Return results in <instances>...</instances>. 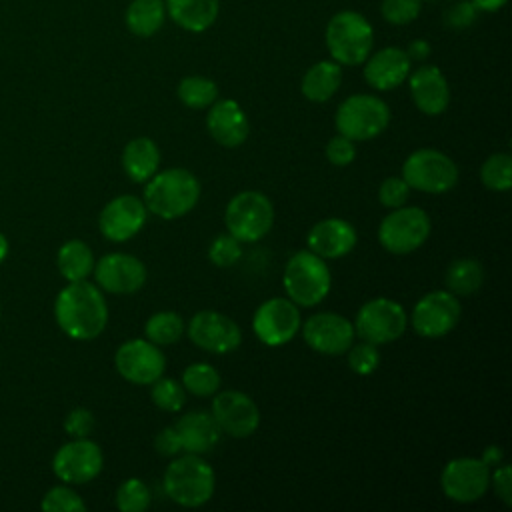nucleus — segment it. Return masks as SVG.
<instances>
[{
    "label": "nucleus",
    "mask_w": 512,
    "mask_h": 512,
    "mask_svg": "<svg viewBox=\"0 0 512 512\" xmlns=\"http://www.w3.org/2000/svg\"><path fill=\"white\" fill-rule=\"evenodd\" d=\"M42 510L46 512H84V500L68 486H54L42 498Z\"/></svg>",
    "instance_id": "nucleus-38"
},
{
    "label": "nucleus",
    "mask_w": 512,
    "mask_h": 512,
    "mask_svg": "<svg viewBox=\"0 0 512 512\" xmlns=\"http://www.w3.org/2000/svg\"><path fill=\"white\" fill-rule=\"evenodd\" d=\"M242 256V242H238L232 234H220L212 240L208 248V258L214 266L228 268L236 264Z\"/></svg>",
    "instance_id": "nucleus-39"
},
{
    "label": "nucleus",
    "mask_w": 512,
    "mask_h": 512,
    "mask_svg": "<svg viewBox=\"0 0 512 512\" xmlns=\"http://www.w3.org/2000/svg\"><path fill=\"white\" fill-rule=\"evenodd\" d=\"M410 74V56L400 48H384L368 58L364 66L366 82L376 90H392Z\"/></svg>",
    "instance_id": "nucleus-24"
},
{
    "label": "nucleus",
    "mask_w": 512,
    "mask_h": 512,
    "mask_svg": "<svg viewBox=\"0 0 512 512\" xmlns=\"http://www.w3.org/2000/svg\"><path fill=\"white\" fill-rule=\"evenodd\" d=\"M482 460H484L488 466H490V464L500 462V460H502V452H500V448H498V446H488V448L484 450Z\"/></svg>",
    "instance_id": "nucleus-50"
},
{
    "label": "nucleus",
    "mask_w": 512,
    "mask_h": 512,
    "mask_svg": "<svg viewBox=\"0 0 512 512\" xmlns=\"http://www.w3.org/2000/svg\"><path fill=\"white\" fill-rule=\"evenodd\" d=\"M182 386L194 396H212L220 388V374L208 362H194L184 368Z\"/></svg>",
    "instance_id": "nucleus-34"
},
{
    "label": "nucleus",
    "mask_w": 512,
    "mask_h": 512,
    "mask_svg": "<svg viewBox=\"0 0 512 512\" xmlns=\"http://www.w3.org/2000/svg\"><path fill=\"white\" fill-rule=\"evenodd\" d=\"M94 424V414L88 408H74L64 418V430L72 438H88Z\"/></svg>",
    "instance_id": "nucleus-44"
},
{
    "label": "nucleus",
    "mask_w": 512,
    "mask_h": 512,
    "mask_svg": "<svg viewBox=\"0 0 512 512\" xmlns=\"http://www.w3.org/2000/svg\"><path fill=\"white\" fill-rule=\"evenodd\" d=\"M480 180L486 188L504 192L512 186V158L510 154L498 152L484 160L480 168Z\"/></svg>",
    "instance_id": "nucleus-35"
},
{
    "label": "nucleus",
    "mask_w": 512,
    "mask_h": 512,
    "mask_svg": "<svg viewBox=\"0 0 512 512\" xmlns=\"http://www.w3.org/2000/svg\"><path fill=\"white\" fill-rule=\"evenodd\" d=\"M96 284L112 294H134L146 282V266L132 254L112 252L94 262Z\"/></svg>",
    "instance_id": "nucleus-19"
},
{
    "label": "nucleus",
    "mask_w": 512,
    "mask_h": 512,
    "mask_svg": "<svg viewBox=\"0 0 512 512\" xmlns=\"http://www.w3.org/2000/svg\"><path fill=\"white\" fill-rule=\"evenodd\" d=\"M422 2L420 0H384L382 2V16L396 26L412 22L420 14Z\"/></svg>",
    "instance_id": "nucleus-41"
},
{
    "label": "nucleus",
    "mask_w": 512,
    "mask_h": 512,
    "mask_svg": "<svg viewBox=\"0 0 512 512\" xmlns=\"http://www.w3.org/2000/svg\"><path fill=\"white\" fill-rule=\"evenodd\" d=\"M116 506L122 512H142L150 506V490L140 478L124 480L116 490Z\"/></svg>",
    "instance_id": "nucleus-36"
},
{
    "label": "nucleus",
    "mask_w": 512,
    "mask_h": 512,
    "mask_svg": "<svg viewBox=\"0 0 512 512\" xmlns=\"http://www.w3.org/2000/svg\"><path fill=\"white\" fill-rule=\"evenodd\" d=\"M506 0H472V4L478 8V10H484V12H494L498 8H502Z\"/></svg>",
    "instance_id": "nucleus-49"
},
{
    "label": "nucleus",
    "mask_w": 512,
    "mask_h": 512,
    "mask_svg": "<svg viewBox=\"0 0 512 512\" xmlns=\"http://www.w3.org/2000/svg\"><path fill=\"white\" fill-rule=\"evenodd\" d=\"M410 94L416 108L428 116H438L450 102V88L436 66H422L410 74Z\"/></svg>",
    "instance_id": "nucleus-23"
},
{
    "label": "nucleus",
    "mask_w": 512,
    "mask_h": 512,
    "mask_svg": "<svg viewBox=\"0 0 512 512\" xmlns=\"http://www.w3.org/2000/svg\"><path fill=\"white\" fill-rule=\"evenodd\" d=\"M160 166V150L152 138L140 136L130 140L122 150V168L132 182L144 184Z\"/></svg>",
    "instance_id": "nucleus-26"
},
{
    "label": "nucleus",
    "mask_w": 512,
    "mask_h": 512,
    "mask_svg": "<svg viewBox=\"0 0 512 512\" xmlns=\"http://www.w3.org/2000/svg\"><path fill=\"white\" fill-rule=\"evenodd\" d=\"M402 178L414 190L426 194H444L458 182V168L450 156L434 148L412 152L402 166Z\"/></svg>",
    "instance_id": "nucleus-8"
},
{
    "label": "nucleus",
    "mask_w": 512,
    "mask_h": 512,
    "mask_svg": "<svg viewBox=\"0 0 512 512\" xmlns=\"http://www.w3.org/2000/svg\"><path fill=\"white\" fill-rule=\"evenodd\" d=\"M474 14H476V6L470 4V2H456L448 14H446V22L454 28H464V26H470L472 20H474Z\"/></svg>",
    "instance_id": "nucleus-47"
},
{
    "label": "nucleus",
    "mask_w": 512,
    "mask_h": 512,
    "mask_svg": "<svg viewBox=\"0 0 512 512\" xmlns=\"http://www.w3.org/2000/svg\"><path fill=\"white\" fill-rule=\"evenodd\" d=\"M216 488V476L212 466L200 458V454H186L174 458L164 472L166 496L186 508H198L206 504Z\"/></svg>",
    "instance_id": "nucleus-3"
},
{
    "label": "nucleus",
    "mask_w": 512,
    "mask_h": 512,
    "mask_svg": "<svg viewBox=\"0 0 512 512\" xmlns=\"http://www.w3.org/2000/svg\"><path fill=\"white\" fill-rule=\"evenodd\" d=\"M482 280H484L482 264L472 258H458V260L450 262V266L446 268V276H444L446 288L454 296L474 294L482 286Z\"/></svg>",
    "instance_id": "nucleus-30"
},
{
    "label": "nucleus",
    "mask_w": 512,
    "mask_h": 512,
    "mask_svg": "<svg viewBox=\"0 0 512 512\" xmlns=\"http://www.w3.org/2000/svg\"><path fill=\"white\" fill-rule=\"evenodd\" d=\"M170 18L190 32L210 28L218 16V0H166Z\"/></svg>",
    "instance_id": "nucleus-27"
},
{
    "label": "nucleus",
    "mask_w": 512,
    "mask_h": 512,
    "mask_svg": "<svg viewBox=\"0 0 512 512\" xmlns=\"http://www.w3.org/2000/svg\"><path fill=\"white\" fill-rule=\"evenodd\" d=\"M206 126L210 136L224 148H238L246 142L250 132V122L244 110L238 102L228 98L210 104Z\"/></svg>",
    "instance_id": "nucleus-21"
},
{
    "label": "nucleus",
    "mask_w": 512,
    "mask_h": 512,
    "mask_svg": "<svg viewBox=\"0 0 512 512\" xmlns=\"http://www.w3.org/2000/svg\"><path fill=\"white\" fill-rule=\"evenodd\" d=\"M338 134L358 142L370 140L384 132L390 122V108L384 100L372 94H354L336 110Z\"/></svg>",
    "instance_id": "nucleus-7"
},
{
    "label": "nucleus",
    "mask_w": 512,
    "mask_h": 512,
    "mask_svg": "<svg viewBox=\"0 0 512 512\" xmlns=\"http://www.w3.org/2000/svg\"><path fill=\"white\" fill-rule=\"evenodd\" d=\"M164 24L162 0H134L126 10V26L136 36H152Z\"/></svg>",
    "instance_id": "nucleus-31"
},
{
    "label": "nucleus",
    "mask_w": 512,
    "mask_h": 512,
    "mask_svg": "<svg viewBox=\"0 0 512 512\" xmlns=\"http://www.w3.org/2000/svg\"><path fill=\"white\" fill-rule=\"evenodd\" d=\"M430 228V216L422 208H392L378 226V242L392 254H410L428 240Z\"/></svg>",
    "instance_id": "nucleus-9"
},
{
    "label": "nucleus",
    "mask_w": 512,
    "mask_h": 512,
    "mask_svg": "<svg viewBox=\"0 0 512 512\" xmlns=\"http://www.w3.org/2000/svg\"><path fill=\"white\" fill-rule=\"evenodd\" d=\"M184 334V320L178 312L162 310L152 314L144 324L146 340L154 342L156 346H168L180 340Z\"/></svg>",
    "instance_id": "nucleus-32"
},
{
    "label": "nucleus",
    "mask_w": 512,
    "mask_h": 512,
    "mask_svg": "<svg viewBox=\"0 0 512 512\" xmlns=\"http://www.w3.org/2000/svg\"><path fill=\"white\" fill-rule=\"evenodd\" d=\"M146 204L138 196L124 194L112 198L98 216V228L110 242H126L146 224Z\"/></svg>",
    "instance_id": "nucleus-20"
},
{
    "label": "nucleus",
    "mask_w": 512,
    "mask_h": 512,
    "mask_svg": "<svg viewBox=\"0 0 512 512\" xmlns=\"http://www.w3.org/2000/svg\"><path fill=\"white\" fill-rule=\"evenodd\" d=\"M154 448L160 456H176L178 452H182V444L176 428L174 426L162 428L154 438Z\"/></svg>",
    "instance_id": "nucleus-46"
},
{
    "label": "nucleus",
    "mask_w": 512,
    "mask_h": 512,
    "mask_svg": "<svg viewBox=\"0 0 512 512\" xmlns=\"http://www.w3.org/2000/svg\"><path fill=\"white\" fill-rule=\"evenodd\" d=\"M178 98L188 108H208L218 98V86L204 76H186L178 84Z\"/></svg>",
    "instance_id": "nucleus-33"
},
{
    "label": "nucleus",
    "mask_w": 512,
    "mask_h": 512,
    "mask_svg": "<svg viewBox=\"0 0 512 512\" xmlns=\"http://www.w3.org/2000/svg\"><path fill=\"white\" fill-rule=\"evenodd\" d=\"M224 222L228 234L238 242H256L270 232L274 224V206L266 194L244 190L228 202Z\"/></svg>",
    "instance_id": "nucleus-6"
},
{
    "label": "nucleus",
    "mask_w": 512,
    "mask_h": 512,
    "mask_svg": "<svg viewBox=\"0 0 512 512\" xmlns=\"http://www.w3.org/2000/svg\"><path fill=\"white\" fill-rule=\"evenodd\" d=\"M458 298L448 290H434L422 296L412 310V328L422 338H442L460 320Z\"/></svg>",
    "instance_id": "nucleus-13"
},
{
    "label": "nucleus",
    "mask_w": 512,
    "mask_h": 512,
    "mask_svg": "<svg viewBox=\"0 0 512 512\" xmlns=\"http://www.w3.org/2000/svg\"><path fill=\"white\" fill-rule=\"evenodd\" d=\"M54 316L60 330L72 340H92L106 328L108 306L96 284L78 280L56 296Z\"/></svg>",
    "instance_id": "nucleus-1"
},
{
    "label": "nucleus",
    "mask_w": 512,
    "mask_h": 512,
    "mask_svg": "<svg viewBox=\"0 0 512 512\" xmlns=\"http://www.w3.org/2000/svg\"><path fill=\"white\" fill-rule=\"evenodd\" d=\"M428 52H430V46L424 42V40H416L412 46H410V50L406 52L410 58H416V60H424L426 56H428Z\"/></svg>",
    "instance_id": "nucleus-48"
},
{
    "label": "nucleus",
    "mask_w": 512,
    "mask_h": 512,
    "mask_svg": "<svg viewBox=\"0 0 512 512\" xmlns=\"http://www.w3.org/2000/svg\"><path fill=\"white\" fill-rule=\"evenodd\" d=\"M346 352H348V366L358 376L372 374L380 364V352H378L376 344L360 342V344L350 346Z\"/></svg>",
    "instance_id": "nucleus-40"
},
{
    "label": "nucleus",
    "mask_w": 512,
    "mask_h": 512,
    "mask_svg": "<svg viewBox=\"0 0 512 512\" xmlns=\"http://www.w3.org/2000/svg\"><path fill=\"white\" fill-rule=\"evenodd\" d=\"M174 428L178 432L182 450L188 454L210 452L218 444L220 434H222L214 416L208 412H202V410L186 412L184 416H180V420L176 422Z\"/></svg>",
    "instance_id": "nucleus-25"
},
{
    "label": "nucleus",
    "mask_w": 512,
    "mask_h": 512,
    "mask_svg": "<svg viewBox=\"0 0 512 512\" xmlns=\"http://www.w3.org/2000/svg\"><path fill=\"white\" fill-rule=\"evenodd\" d=\"M282 284L296 306L312 308L328 296L332 276L324 258L310 250H300L288 260Z\"/></svg>",
    "instance_id": "nucleus-4"
},
{
    "label": "nucleus",
    "mask_w": 512,
    "mask_h": 512,
    "mask_svg": "<svg viewBox=\"0 0 512 512\" xmlns=\"http://www.w3.org/2000/svg\"><path fill=\"white\" fill-rule=\"evenodd\" d=\"M408 318L404 308L390 298H372L360 306L354 332L370 344H388L398 340L406 330Z\"/></svg>",
    "instance_id": "nucleus-10"
},
{
    "label": "nucleus",
    "mask_w": 512,
    "mask_h": 512,
    "mask_svg": "<svg viewBox=\"0 0 512 512\" xmlns=\"http://www.w3.org/2000/svg\"><path fill=\"white\" fill-rule=\"evenodd\" d=\"M200 198V182L186 168H168L146 180L144 204L152 214L174 220L188 214Z\"/></svg>",
    "instance_id": "nucleus-2"
},
{
    "label": "nucleus",
    "mask_w": 512,
    "mask_h": 512,
    "mask_svg": "<svg viewBox=\"0 0 512 512\" xmlns=\"http://www.w3.org/2000/svg\"><path fill=\"white\" fill-rule=\"evenodd\" d=\"M188 338L202 350L214 354L234 352L242 342L240 326L216 310H200L188 322Z\"/></svg>",
    "instance_id": "nucleus-15"
},
{
    "label": "nucleus",
    "mask_w": 512,
    "mask_h": 512,
    "mask_svg": "<svg viewBox=\"0 0 512 512\" xmlns=\"http://www.w3.org/2000/svg\"><path fill=\"white\" fill-rule=\"evenodd\" d=\"M210 414L218 428L232 438H246L254 434L260 424V410L256 402L240 390H224L216 394Z\"/></svg>",
    "instance_id": "nucleus-17"
},
{
    "label": "nucleus",
    "mask_w": 512,
    "mask_h": 512,
    "mask_svg": "<svg viewBox=\"0 0 512 512\" xmlns=\"http://www.w3.org/2000/svg\"><path fill=\"white\" fill-rule=\"evenodd\" d=\"M308 250L324 260L346 256L356 246V230L348 220L326 218L316 222L308 236Z\"/></svg>",
    "instance_id": "nucleus-22"
},
{
    "label": "nucleus",
    "mask_w": 512,
    "mask_h": 512,
    "mask_svg": "<svg viewBox=\"0 0 512 512\" xmlns=\"http://www.w3.org/2000/svg\"><path fill=\"white\" fill-rule=\"evenodd\" d=\"M6 256H8V240H6V236L0 232V264L6 260Z\"/></svg>",
    "instance_id": "nucleus-51"
},
{
    "label": "nucleus",
    "mask_w": 512,
    "mask_h": 512,
    "mask_svg": "<svg viewBox=\"0 0 512 512\" xmlns=\"http://www.w3.org/2000/svg\"><path fill=\"white\" fill-rule=\"evenodd\" d=\"M410 196V186L402 176L386 178L378 188V200L384 208H400Z\"/></svg>",
    "instance_id": "nucleus-42"
},
{
    "label": "nucleus",
    "mask_w": 512,
    "mask_h": 512,
    "mask_svg": "<svg viewBox=\"0 0 512 512\" xmlns=\"http://www.w3.org/2000/svg\"><path fill=\"white\" fill-rule=\"evenodd\" d=\"M104 464L102 450L88 438H74L58 448L52 460L54 474L68 484H86L94 480Z\"/></svg>",
    "instance_id": "nucleus-16"
},
{
    "label": "nucleus",
    "mask_w": 512,
    "mask_h": 512,
    "mask_svg": "<svg viewBox=\"0 0 512 512\" xmlns=\"http://www.w3.org/2000/svg\"><path fill=\"white\" fill-rule=\"evenodd\" d=\"M342 80V70L338 62L322 60L308 68L302 78V94L310 102H326L334 96Z\"/></svg>",
    "instance_id": "nucleus-28"
},
{
    "label": "nucleus",
    "mask_w": 512,
    "mask_h": 512,
    "mask_svg": "<svg viewBox=\"0 0 512 512\" xmlns=\"http://www.w3.org/2000/svg\"><path fill=\"white\" fill-rule=\"evenodd\" d=\"M372 26L368 20L352 10L338 12L330 18L326 28V46L334 62L354 66L362 64L372 50Z\"/></svg>",
    "instance_id": "nucleus-5"
},
{
    "label": "nucleus",
    "mask_w": 512,
    "mask_h": 512,
    "mask_svg": "<svg viewBox=\"0 0 512 512\" xmlns=\"http://www.w3.org/2000/svg\"><path fill=\"white\" fill-rule=\"evenodd\" d=\"M326 158L334 166H348L356 158V146L354 140L338 134L328 140L326 144Z\"/></svg>",
    "instance_id": "nucleus-43"
},
{
    "label": "nucleus",
    "mask_w": 512,
    "mask_h": 512,
    "mask_svg": "<svg viewBox=\"0 0 512 512\" xmlns=\"http://www.w3.org/2000/svg\"><path fill=\"white\" fill-rule=\"evenodd\" d=\"M56 264H58L60 274L68 282L86 280L94 270V254H92L90 246L84 244L82 240H68L66 244L60 246Z\"/></svg>",
    "instance_id": "nucleus-29"
},
{
    "label": "nucleus",
    "mask_w": 512,
    "mask_h": 512,
    "mask_svg": "<svg viewBox=\"0 0 512 512\" xmlns=\"http://www.w3.org/2000/svg\"><path fill=\"white\" fill-rule=\"evenodd\" d=\"M490 482L494 486L496 496L510 506L512 504V474H510V466L502 464L494 470V474H490Z\"/></svg>",
    "instance_id": "nucleus-45"
},
{
    "label": "nucleus",
    "mask_w": 512,
    "mask_h": 512,
    "mask_svg": "<svg viewBox=\"0 0 512 512\" xmlns=\"http://www.w3.org/2000/svg\"><path fill=\"white\" fill-rule=\"evenodd\" d=\"M440 486L444 496L454 502H474L482 498L490 486V468L482 458H454L444 466Z\"/></svg>",
    "instance_id": "nucleus-12"
},
{
    "label": "nucleus",
    "mask_w": 512,
    "mask_h": 512,
    "mask_svg": "<svg viewBox=\"0 0 512 512\" xmlns=\"http://www.w3.org/2000/svg\"><path fill=\"white\" fill-rule=\"evenodd\" d=\"M302 326L300 310L290 298H270L262 302L252 318L256 338L266 346H282L290 342Z\"/></svg>",
    "instance_id": "nucleus-11"
},
{
    "label": "nucleus",
    "mask_w": 512,
    "mask_h": 512,
    "mask_svg": "<svg viewBox=\"0 0 512 512\" xmlns=\"http://www.w3.org/2000/svg\"><path fill=\"white\" fill-rule=\"evenodd\" d=\"M114 366L118 374L132 384H152L162 376L166 358L154 342L146 338H134L118 346L114 354Z\"/></svg>",
    "instance_id": "nucleus-14"
},
{
    "label": "nucleus",
    "mask_w": 512,
    "mask_h": 512,
    "mask_svg": "<svg viewBox=\"0 0 512 512\" xmlns=\"http://www.w3.org/2000/svg\"><path fill=\"white\" fill-rule=\"evenodd\" d=\"M304 342L320 354L336 356L344 354L356 336L354 326L348 318L334 312H318L310 316L302 326Z\"/></svg>",
    "instance_id": "nucleus-18"
},
{
    "label": "nucleus",
    "mask_w": 512,
    "mask_h": 512,
    "mask_svg": "<svg viewBox=\"0 0 512 512\" xmlns=\"http://www.w3.org/2000/svg\"><path fill=\"white\" fill-rule=\"evenodd\" d=\"M150 396H152V402L164 412H178L186 402L184 386L172 378H162V376L152 382Z\"/></svg>",
    "instance_id": "nucleus-37"
}]
</instances>
